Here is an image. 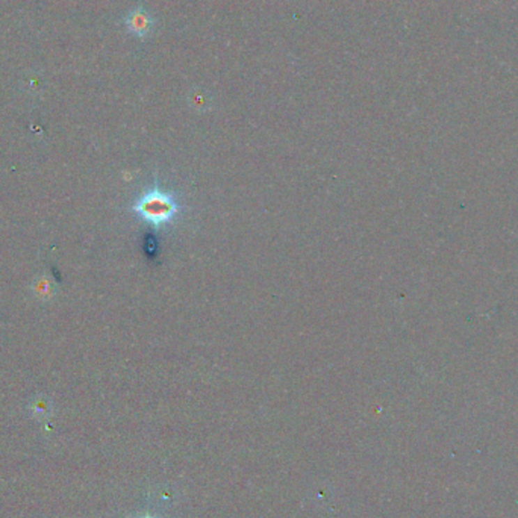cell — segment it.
Instances as JSON below:
<instances>
[{
    "label": "cell",
    "mask_w": 518,
    "mask_h": 518,
    "mask_svg": "<svg viewBox=\"0 0 518 518\" xmlns=\"http://www.w3.org/2000/svg\"><path fill=\"white\" fill-rule=\"evenodd\" d=\"M187 208L181 192L164 185L160 176L155 174L151 185L146 187L132 201L130 213L138 222L146 224L148 231L158 235L176 224Z\"/></svg>",
    "instance_id": "obj_1"
},
{
    "label": "cell",
    "mask_w": 518,
    "mask_h": 518,
    "mask_svg": "<svg viewBox=\"0 0 518 518\" xmlns=\"http://www.w3.org/2000/svg\"><path fill=\"white\" fill-rule=\"evenodd\" d=\"M126 31L138 40H148L155 33L156 20L144 5H137L123 19Z\"/></svg>",
    "instance_id": "obj_2"
},
{
    "label": "cell",
    "mask_w": 518,
    "mask_h": 518,
    "mask_svg": "<svg viewBox=\"0 0 518 518\" xmlns=\"http://www.w3.org/2000/svg\"><path fill=\"white\" fill-rule=\"evenodd\" d=\"M146 518H151V517H146Z\"/></svg>",
    "instance_id": "obj_3"
}]
</instances>
